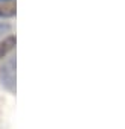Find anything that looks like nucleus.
<instances>
[{
  "label": "nucleus",
  "mask_w": 125,
  "mask_h": 129,
  "mask_svg": "<svg viewBox=\"0 0 125 129\" xmlns=\"http://www.w3.org/2000/svg\"><path fill=\"white\" fill-rule=\"evenodd\" d=\"M0 81L9 90L15 91V58L8 59L0 69Z\"/></svg>",
  "instance_id": "obj_1"
},
{
  "label": "nucleus",
  "mask_w": 125,
  "mask_h": 129,
  "mask_svg": "<svg viewBox=\"0 0 125 129\" xmlns=\"http://www.w3.org/2000/svg\"><path fill=\"white\" fill-rule=\"evenodd\" d=\"M15 46V37L14 35H9L8 38H5L2 43H0V59L5 58Z\"/></svg>",
  "instance_id": "obj_2"
},
{
  "label": "nucleus",
  "mask_w": 125,
  "mask_h": 129,
  "mask_svg": "<svg viewBox=\"0 0 125 129\" xmlns=\"http://www.w3.org/2000/svg\"><path fill=\"white\" fill-rule=\"evenodd\" d=\"M15 15V5L14 3H5L0 6V17L2 18H11Z\"/></svg>",
  "instance_id": "obj_3"
},
{
  "label": "nucleus",
  "mask_w": 125,
  "mask_h": 129,
  "mask_svg": "<svg viewBox=\"0 0 125 129\" xmlns=\"http://www.w3.org/2000/svg\"><path fill=\"white\" fill-rule=\"evenodd\" d=\"M9 24H3V23H0V37H3V34L9 32Z\"/></svg>",
  "instance_id": "obj_4"
},
{
  "label": "nucleus",
  "mask_w": 125,
  "mask_h": 129,
  "mask_svg": "<svg viewBox=\"0 0 125 129\" xmlns=\"http://www.w3.org/2000/svg\"><path fill=\"white\" fill-rule=\"evenodd\" d=\"M0 2H3V0H0Z\"/></svg>",
  "instance_id": "obj_5"
}]
</instances>
